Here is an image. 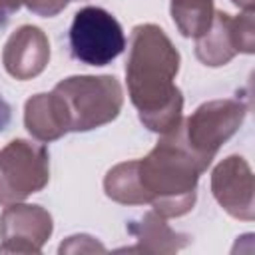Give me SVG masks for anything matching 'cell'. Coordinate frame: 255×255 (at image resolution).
<instances>
[{"label":"cell","mask_w":255,"mask_h":255,"mask_svg":"<svg viewBox=\"0 0 255 255\" xmlns=\"http://www.w3.org/2000/svg\"><path fill=\"white\" fill-rule=\"evenodd\" d=\"M179 54L157 26L145 24L133 30L129 60L126 66L128 88L139 120L153 131L169 133L179 126L181 92L173 86Z\"/></svg>","instance_id":"cell-1"},{"label":"cell","mask_w":255,"mask_h":255,"mask_svg":"<svg viewBox=\"0 0 255 255\" xmlns=\"http://www.w3.org/2000/svg\"><path fill=\"white\" fill-rule=\"evenodd\" d=\"M122 108V88L112 76H74L60 82L52 94L26 102V128L38 139L50 141L66 131H86L112 122Z\"/></svg>","instance_id":"cell-2"},{"label":"cell","mask_w":255,"mask_h":255,"mask_svg":"<svg viewBox=\"0 0 255 255\" xmlns=\"http://www.w3.org/2000/svg\"><path fill=\"white\" fill-rule=\"evenodd\" d=\"M201 171L173 131L157 141V147L145 159L135 161L143 203H153L161 215H181L191 209Z\"/></svg>","instance_id":"cell-3"},{"label":"cell","mask_w":255,"mask_h":255,"mask_svg":"<svg viewBox=\"0 0 255 255\" xmlns=\"http://www.w3.org/2000/svg\"><path fill=\"white\" fill-rule=\"evenodd\" d=\"M243 116V108L235 102H211L201 106L183 128L177 126L171 131L199 163V167L205 169L217 147L239 128Z\"/></svg>","instance_id":"cell-4"},{"label":"cell","mask_w":255,"mask_h":255,"mask_svg":"<svg viewBox=\"0 0 255 255\" xmlns=\"http://www.w3.org/2000/svg\"><path fill=\"white\" fill-rule=\"evenodd\" d=\"M68 38L72 56L88 66H106L126 48L120 22L98 6H86L74 14Z\"/></svg>","instance_id":"cell-5"},{"label":"cell","mask_w":255,"mask_h":255,"mask_svg":"<svg viewBox=\"0 0 255 255\" xmlns=\"http://www.w3.org/2000/svg\"><path fill=\"white\" fill-rule=\"evenodd\" d=\"M48 181V151L24 139L0 151V203H12L40 191Z\"/></svg>","instance_id":"cell-6"},{"label":"cell","mask_w":255,"mask_h":255,"mask_svg":"<svg viewBox=\"0 0 255 255\" xmlns=\"http://www.w3.org/2000/svg\"><path fill=\"white\" fill-rule=\"evenodd\" d=\"M50 58L46 36L36 26H22L6 42L4 66L18 80H28L40 74Z\"/></svg>","instance_id":"cell-7"},{"label":"cell","mask_w":255,"mask_h":255,"mask_svg":"<svg viewBox=\"0 0 255 255\" xmlns=\"http://www.w3.org/2000/svg\"><path fill=\"white\" fill-rule=\"evenodd\" d=\"M243 185H251V171H249L247 163H243L241 157H229L213 173V193H215L217 201L231 215L251 219L253 217V207H251L253 201H247L245 197H241V191L251 195L253 187L243 189Z\"/></svg>","instance_id":"cell-8"},{"label":"cell","mask_w":255,"mask_h":255,"mask_svg":"<svg viewBox=\"0 0 255 255\" xmlns=\"http://www.w3.org/2000/svg\"><path fill=\"white\" fill-rule=\"evenodd\" d=\"M0 233L4 239L0 251H18L22 233H26V251H40L42 243L52 233V219L44 209L34 205L28 225H24V205L8 207L2 215Z\"/></svg>","instance_id":"cell-9"},{"label":"cell","mask_w":255,"mask_h":255,"mask_svg":"<svg viewBox=\"0 0 255 255\" xmlns=\"http://www.w3.org/2000/svg\"><path fill=\"white\" fill-rule=\"evenodd\" d=\"M241 50L251 54L253 50L235 34V20L225 12H217L209 30L197 40V56L207 66H221L231 60V56Z\"/></svg>","instance_id":"cell-10"},{"label":"cell","mask_w":255,"mask_h":255,"mask_svg":"<svg viewBox=\"0 0 255 255\" xmlns=\"http://www.w3.org/2000/svg\"><path fill=\"white\" fill-rule=\"evenodd\" d=\"M213 0H171V8L193 10V8H211Z\"/></svg>","instance_id":"cell-11"},{"label":"cell","mask_w":255,"mask_h":255,"mask_svg":"<svg viewBox=\"0 0 255 255\" xmlns=\"http://www.w3.org/2000/svg\"><path fill=\"white\" fill-rule=\"evenodd\" d=\"M22 0H0V22H4L12 12L20 8Z\"/></svg>","instance_id":"cell-12"},{"label":"cell","mask_w":255,"mask_h":255,"mask_svg":"<svg viewBox=\"0 0 255 255\" xmlns=\"http://www.w3.org/2000/svg\"><path fill=\"white\" fill-rule=\"evenodd\" d=\"M10 116H12V110H10L8 102L2 98V94H0V131L8 128V124H10Z\"/></svg>","instance_id":"cell-13"},{"label":"cell","mask_w":255,"mask_h":255,"mask_svg":"<svg viewBox=\"0 0 255 255\" xmlns=\"http://www.w3.org/2000/svg\"><path fill=\"white\" fill-rule=\"evenodd\" d=\"M66 2H68V0H66Z\"/></svg>","instance_id":"cell-14"}]
</instances>
